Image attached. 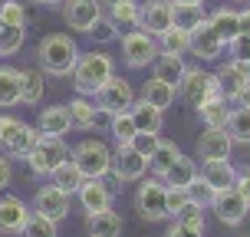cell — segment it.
Here are the masks:
<instances>
[{"label": "cell", "instance_id": "obj_20", "mask_svg": "<svg viewBox=\"0 0 250 237\" xmlns=\"http://www.w3.org/2000/svg\"><path fill=\"white\" fill-rule=\"evenodd\" d=\"M198 178H204L214 191H221V188H234V178H237V168L230 158H208V162L201 165Z\"/></svg>", "mask_w": 250, "mask_h": 237}, {"label": "cell", "instance_id": "obj_15", "mask_svg": "<svg viewBox=\"0 0 250 237\" xmlns=\"http://www.w3.org/2000/svg\"><path fill=\"white\" fill-rule=\"evenodd\" d=\"M62 17H66V26H73L76 33H89V26L102 17V3L99 0H66Z\"/></svg>", "mask_w": 250, "mask_h": 237}, {"label": "cell", "instance_id": "obj_12", "mask_svg": "<svg viewBox=\"0 0 250 237\" xmlns=\"http://www.w3.org/2000/svg\"><path fill=\"white\" fill-rule=\"evenodd\" d=\"M188 37H191V46H188L191 56H198V60H204V63H214V60L224 56V40L214 33V26L208 23V17L191 26Z\"/></svg>", "mask_w": 250, "mask_h": 237}, {"label": "cell", "instance_id": "obj_14", "mask_svg": "<svg viewBox=\"0 0 250 237\" xmlns=\"http://www.w3.org/2000/svg\"><path fill=\"white\" fill-rule=\"evenodd\" d=\"M76 198L83 204V211L86 214H96V211H105V208H112L115 201V188L105 181V178H86L79 191H76Z\"/></svg>", "mask_w": 250, "mask_h": 237}, {"label": "cell", "instance_id": "obj_7", "mask_svg": "<svg viewBox=\"0 0 250 237\" xmlns=\"http://www.w3.org/2000/svg\"><path fill=\"white\" fill-rule=\"evenodd\" d=\"M135 214L148 224L168 221V208H165V181L158 175L142 178V185L135 191Z\"/></svg>", "mask_w": 250, "mask_h": 237}, {"label": "cell", "instance_id": "obj_47", "mask_svg": "<svg viewBox=\"0 0 250 237\" xmlns=\"http://www.w3.org/2000/svg\"><path fill=\"white\" fill-rule=\"evenodd\" d=\"M227 53H230V60H240V63H250V37L237 33V37L227 43Z\"/></svg>", "mask_w": 250, "mask_h": 237}, {"label": "cell", "instance_id": "obj_34", "mask_svg": "<svg viewBox=\"0 0 250 237\" xmlns=\"http://www.w3.org/2000/svg\"><path fill=\"white\" fill-rule=\"evenodd\" d=\"M198 115H201V122H204V129H227L230 102H227V99L204 102V106H198Z\"/></svg>", "mask_w": 250, "mask_h": 237}, {"label": "cell", "instance_id": "obj_24", "mask_svg": "<svg viewBox=\"0 0 250 237\" xmlns=\"http://www.w3.org/2000/svg\"><path fill=\"white\" fill-rule=\"evenodd\" d=\"M20 83H23V69L0 66V109L20 106Z\"/></svg>", "mask_w": 250, "mask_h": 237}, {"label": "cell", "instance_id": "obj_28", "mask_svg": "<svg viewBox=\"0 0 250 237\" xmlns=\"http://www.w3.org/2000/svg\"><path fill=\"white\" fill-rule=\"evenodd\" d=\"M155 69H151V76H158V79H165V83H171V86H178L181 83V76H185V56H178V53H158V60L151 63Z\"/></svg>", "mask_w": 250, "mask_h": 237}, {"label": "cell", "instance_id": "obj_41", "mask_svg": "<svg viewBox=\"0 0 250 237\" xmlns=\"http://www.w3.org/2000/svg\"><path fill=\"white\" fill-rule=\"evenodd\" d=\"M175 221H178V224H185V227H191V231H201V234H204V208L194 204V201H188L185 208L175 214Z\"/></svg>", "mask_w": 250, "mask_h": 237}, {"label": "cell", "instance_id": "obj_31", "mask_svg": "<svg viewBox=\"0 0 250 237\" xmlns=\"http://www.w3.org/2000/svg\"><path fill=\"white\" fill-rule=\"evenodd\" d=\"M46 92V83H43V69L33 66V69H23V83H20V102L23 106H40Z\"/></svg>", "mask_w": 250, "mask_h": 237}, {"label": "cell", "instance_id": "obj_51", "mask_svg": "<svg viewBox=\"0 0 250 237\" xmlns=\"http://www.w3.org/2000/svg\"><path fill=\"white\" fill-rule=\"evenodd\" d=\"M237 33L250 37V7L247 10H237Z\"/></svg>", "mask_w": 250, "mask_h": 237}, {"label": "cell", "instance_id": "obj_6", "mask_svg": "<svg viewBox=\"0 0 250 237\" xmlns=\"http://www.w3.org/2000/svg\"><path fill=\"white\" fill-rule=\"evenodd\" d=\"M122 63L128 66V69H145V66H151V63L158 60V53H162V46H158V37H151V33H145V30H128V33H122Z\"/></svg>", "mask_w": 250, "mask_h": 237}, {"label": "cell", "instance_id": "obj_35", "mask_svg": "<svg viewBox=\"0 0 250 237\" xmlns=\"http://www.w3.org/2000/svg\"><path fill=\"white\" fill-rule=\"evenodd\" d=\"M227 135L234 138V145H250V109L237 106L227 115Z\"/></svg>", "mask_w": 250, "mask_h": 237}, {"label": "cell", "instance_id": "obj_27", "mask_svg": "<svg viewBox=\"0 0 250 237\" xmlns=\"http://www.w3.org/2000/svg\"><path fill=\"white\" fill-rule=\"evenodd\" d=\"M194 178H198V165H194V158L178 155L175 162H171V168L162 175V181H165L168 188H188Z\"/></svg>", "mask_w": 250, "mask_h": 237}, {"label": "cell", "instance_id": "obj_54", "mask_svg": "<svg viewBox=\"0 0 250 237\" xmlns=\"http://www.w3.org/2000/svg\"><path fill=\"white\" fill-rule=\"evenodd\" d=\"M37 3H46L50 7V3H62V0H37Z\"/></svg>", "mask_w": 250, "mask_h": 237}, {"label": "cell", "instance_id": "obj_38", "mask_svg": "<svg viewBox=\"0 0 250 237\" xmlns=\"http://www.w3.org/2000/svg\"><path fill=\"white\" fill-rule=\"evenodd\" d=\"M198 20H204V7H194V3H171V26L191 30Z\"/></svg>", "mask_w": 250, "mask_h": 237}, {"label": "cell", "instance_id": "obj_1", "mask_svg": "<svg viewBox=\"0 0 250 237\" xmlns=\"http://www.w3.org/2000/svg\"><path fill=\"white\" fill-rule=\"evenodd\" d=\"M37 56H40V69H43V73L69 76L76 60H79V46H76V40L66 37V33H50V37L40 40Z\"/></svg>", "mask_w": 250, "mask_h": 237}, {"label": "cell", "instance_id": "obj_55", "mask_svg": "<svg viewBox=\"0 0 250 237\" xmlns=\"http://www.w3.org/2000/svg\"><path fill=\"white\" fill-rule=\"evenodd\" d=\"M99 3H115V0H99Z\"/></svg>", "mask_w": 250, "mask_h": 237}, {"label": "cell", "instance_id": "obj_21", "mask_svg": "<svg viewBox=\"0 0 250 237\" xmlns=\"http://www.w3.org/2000/svg\"><path fill=\"white\" fill-rule=\"evenodd\" d=\"M69 129H73V122H69V109H66V106H46V109L40 112V122H37L40 135L62 138Z\"/></svg>", "mask_w": 250, "mask_h": 237}, {"label": "cell", "instance_id": "obj_39", "mask_svg": "<svg viewBox=\"0 0 250 237\" xmlns=\"http://www.w3.org/2000/svg\"><path fill=\"white\" fill-rule=\"evenodd\" d=\"M135 132H138V129H135V122H132V115H128V112H112V122H109V135L115 138V145H128Z\"/></svg>", "mask_w": 250, "mask_h": 237}, {"label": "cell", "instance_id": "obj_18", "mask_svg": "<svg viewBox=\"0 0 250 237\" xmlns=\"http://www.w3.org/2000/svg\"><path fill=\"white\" fill-rule=\"evenodd\" d=\"M168 26H171V0H148L142 7V17H138V30H145L151 37H162Z\"/></svg>", "mask_w": 250, "mask_h": 237}, {"label": "cell", "instance_id": "obj_11", "mask_svg": "<svg viewBox=\"0 0 250 237\" xmlns=\"http://www.w3.org/2000/svg\"><path fill=\"white\" fill-rule=\"evenodd\" d=\"M148 172V158L135 151L132 145H115L112 149V165H109V175L115 181H142Z\"/></svg>", "mask_w": 250, "mask_h": 237}, {"label": "cell", "instance_id": "obj_48", "mask_svg": "<svg viewBox=\"0 0 250 237\" xmlns=\"http://www.w3.org/2000/svg\"><path fill=\"white\" fill-rule=\"evenodd\" d=\"M234 188H237L240 194L250 201V168H240V172H237V178H234Z\"/></svg>", "mask_w": 250, "mask_h": 237}, {"label": "cell", "instance_id": "obj_40", "mask_svg": "<svg viewBox=\"0 0 250 237\" xmlns=\"http://www.w3.org/2000/svg\"><path fill=\"white\" fill-rule=\"evenodd\" d=\"M20 237H60V234H56V221H50V217H43V214H37V211H30Z\"/></svg>", "mask_w": 250, "mask_h": 237}, {"label": "cell", "instance_id": "obj_37", "mask_svg": "<svg viewBox=\"0 0 250 237\" xmlns=\"http://www.w3.org/2000/svg\"><path fill=\"white\" fill-rule=\"evenodd\" d=\"M158 46H162V53H178V56H185L188 46H191V37H188V30H181V26H168L162 37H158Z\"/></svg>", "mask_w": 250, "mask_h": 237}, {"label": "cell", "instance_id": "obj_50", "mask_svg": "<svg viewBox=\"0 0 250 237\" xmlns=\"http://www.w3.org/2000/svg\"><path fill=\"white\" fill-rule=\"evenodd\" d=\"M165 237H204V234H201V231H191V227H185V224H178V221H175V224L168 227V234H165Z\"/></svg>", "mask_w": 250, "mask_h": 237}, {"label": "cell", "instance_id": "obj_13", "mask_svg": "<svg viewBox=\"0 0 250 237\" xmlns=\"http://www.w3.org/2000/svg\"><path fill=\"white\" fill-rule=\"evenodd\" d=\"M30 211L43 214V217H50V221H66L69 217V194L66 191H60L56 185H43L33 194V204H30Z\"/></svg>", "mask_w": 250, "mask_h": 237}, {"label": "cell", "instance_id": "obj_43", "mask_svg": "<svg viewBox=\"0 0 250 237\" xmlns=\"http://www.w3.org/2000/svg\"><path fill=\"white\" fill-rule=\"evenodd\" d=\"M0 23L10 26H26V10L17 0H0Z\"/></svg>", "mask_w": 250, "mask_h": 237}, {"label": "cell", "instance_id": "obj_10", "mask_svg": "<svg viewBox=\"0 0 250 237\" xmlns=\"http://www.w3.org/2000/svg\"><path fill=\"white\" fill-rule=\"evenodd\" d=\"M92 99H96V106L105 109V112H128L132 102H135V89L128 86V79H122V76L112 73L99 89H96Z\"/></svg>", "mask_w": 250, "mask_h": 237}, {"label": "cell", "instance_id": "obj_44", "mask_svg": "<svg viewBox=\"0 0 250 237\" xmlns=\"http://www.w3.org/2000/svg\"><path fill=\"white\" fill-rule=\"evenodd\" d=\"M188 198L194 201V204H201L204 211L211 208V201H214V188L204 181V178H194L191 185H188Z\"/></svg>", "mask_w": 250, "mask_h": 237}, {"label": "cell", "instance_id": "obj_25", "mask_svg": "<svg viewBox=\"0 0 250 237\" xmlns=\"http://www.w3.org/2000/svg\"><path fill=\"white\" fill-rule=\"evenodd\" d=\"M175 96H178V86L165 83V79H158V76H151L148 83L142 86V99L151 102V106H155V109H162V112L175 102Z\"/></svg>", "mask_w": 250, "mask_h": 237}, {"label": "cell", "instance_id": "obj_16", "mask_svg": "<svg viewBox=\"0 0 250 237\" xmlns=\"http://www.w3.org/2000/svg\"><path fill=\"white\" fill-rule=\"evenodd\" d=\"M30 217V204L17 194H0V234H20Z\"/></svg>", "mask_w": 250, "mask_h": 237}, {"label": "cell", "instance_id": "obj_49", "mask_svg": "<svg viewBox=\"0 0 250 237\" xmlns=\"http://www.w3.org/2000/svg\"><path fill=\"white\" fill-rule=\"evenodd\" d=\"M10 178H13V165H10V158H7V155H0V191H7Z\"/></svg>", "mask_w": 250, "mask_h": 237}, {"label": "cell", "instance_id": "obj_29", "mask_svg": "<svg viewBox=\"0 0 250 237\" xmlns=\"http://www.w3.org/2000/svg\"><path fill=\"white\" fill-rule=\"evenodd\" d=\"M66 109H69V122H73V129H83V132L92 129L96 112H99V106L89 99V96H76V99H69V102H66Z\"/></svg>", "mask_w": 250, "mask_h": 237}, {"label": "cell", "instance_id": "obj_26", "mask_svg": "<svg viewBox=\"0 0 250 237\" xmlns=\"http://www.w3.org/2000/svg\"><path fill=\"white\" fill-rule=\"evenodd\" d=\"M83 181H86V175L76 168L73 158H66L62 165H56V168H53V175H50V185H56L60 191H66L69 198L79 191V185H83Z\"/></svg>", "mask_w": 250, "mask_h": 237}, {"label": "cell", "instance_id": "obj_33", "mask_svg": "<svg viewBox=\"0 0 250 237\" xmlns=\"http://www.w3.org/2000/svg\"><path fill=\"white\" fill-rule=\"evenodd\" d=\"M178 155H181V149H178L175 142H165V138H158V145H155V151H151V158H148V172L162 178L165 172L171 168V162H175Z\"/></svg>", "mask_w": 250, "mask_h": 237}, {"label": "cell", "instance_id": "obj_4", "mask_svg": "<svg viewBox=\"0 0 250 237\" xmlns=\"http://www.w3.org/2000/svg\"><path fill=\"white\" fill-rule=\"evenodd\" d=\"M69 158L76 162V168L86 178H105L109 165H112V149L102 138H83L79 145L69 149Z\"/></svg>", "mask_w": 250, "mask_h": 237}, {"label": "cell", "instance_id": "obj_2", "mask_svg": "<svg viewBox=\"0 0 250 237\" xmlns=\"http://www.w3.org/2000/svg\"><path fill=\"white\" fill-rule=\"evenodd\" d=\"M115 73V63L109 53H79V60L73 66V86H76V96H96V89Z\"/></svg>", "mask_w": 250, "mask_h": 237}, {"label": "cell", "instance_id": "obj_17", "mask_svg": "<svg viewBox=\"0 0 250 237\" xmlns=\"http://www.w3.org/2000/svg\"><path fill=\"white\" fill-rule=\"evenodd\" d=\"M217 83H221V92H224L227 102H234L240 89L250 83V63H240V60H227L221 69H217Z\"/></svg>", "mask_w": 250, "mask_h": 237}, {"label": "cell", "instance_id": "obj_45", "mask_svg": "<svg viewBox=\"0 0 250 237\" xmlns=\"http://www.w3.org/2000/svg\"><path fill=\"white\" fill-rule=\"evenodd\" d=\"M188 201H191L188 198V188H168L165 185V208H168V217H175Z\"/></svg>", "mask_w": 250, "mask_h": 237}, {"label": "cell", "instance_id": "obj_32", "mask_svg": "<svg viewBox=\"0 0 250 237\" xmlns=\"http://www.w3.org/2000/svg\"><path fill=\"white\" fill-rule=\"evenodd\" d=\"M208 23L214 26L217 37L224 40V46L237 37V10H230V7H217V10H211L208 13Z\"/></svg>", "mask_w": 250, "mask_h": 237}, {"label": "cell", "instance_id": "obj_52", "mask_svg": "<svg viewBox=\"0 0 250 237\" xmlns=\"http://www.w3.org/2000/svg\"><path fill=\"white\" fill-rule=\"evenodd\" d=\"M234 102H237V106H244V109H250V83L240 89L237 96H234Z\"/></svg>", "mask_w": 250, "mask_h": 237}, {"label": "cell", "instance_id": "obj_5", "mask_svg": "<svg viewBox=\"0 0 250 237\" xmlns=\"http://www.w3.org/2000/svg\"><path fill=\"white\" fill-rule=\"evenodd\" d=\"M178 92H181V99L188 106H204V102H214V99H224V92H221V83H217V76L208 73V69H185L181 76V83H178Z\"/></svg>", "mask_w": 250, "mask_h": 237}, {"label": "cell", "instance_id": "obj_3", "mask_svg": "<svg viewBox=\"0 0 250 237\" xmlns=\"http://www.w3.org/2000/svg\"><path fill=\"white\" fill-rule=\"evenodd\" d=\"M40 142L37 125L23 122V119H13V115H0V149L7 158H26L33 145Z\"/></svg>", "mask_w": 250, "mask_h": 237}, {"label": "cell", "instance_id": "obj_36", "mask_svg": "<svg viewBox=\"0 0 250 237\" xmlns=\"http://www.w3.org/2000/svg\"><path fill=\"white\" fill-rule=\"evenodd\" d=\"M26 43V26H10V23H0V56H13L20 53Z\"/></svg>", "mask_w": 250, "mask_h": 237}, {"label": "cell", "instance_id": "obj_19", "mask_svg": "<svg viewBox=\"0 0 250 237\" xmlns=\"http://www.w3.org/2000/svg\"><path fill=\"white\" fill-rule=\"evenodd\" d=\"M234 151V138L227 135V129H204L198 138V155L208 162V158H230Z\"/></svg>", "mask_w": 250, "mask_h": 237}, {"label": "cell", "instance_id": "obj_9", "mask_svg": "<svg viewBox=\"0 0 250 237\" xmlns=\"http://www.w3.org/2000/svg\"><path fill=\"white\" fill-rule=\"evenodd\" d=\"M211 211L217 214V221H221V224L240 227L244 221H247V214H250V201L240 194L237 188H221V191H214Z\"/></svg>", "mask_w": 250, "mask_h": 237}, {"label": "cell", "instance_id": "obj_53", "mask_svg": "<svg viewBox=\"0 0 250 237\" xmlns=\"http://www.w3.org/2000/svg\"><path fill=\"white\" fill-rule=\"evenodd\" d=\"M171 3H194V7H204V0H171Z\"/></svg>", "mask_w": 250, "mask_h": 237}, {"label": "cell", "instance_id": "obj_22", "mask_svg": "<svg viewBox=\"0 0 250 237\" xmlns=\"http://www.w3.org/2000/svg\"><path fill=\"white\" fill-rule=\"evenodd\" d=\"M86 227H89V237H122V214L105 208V211H96V214H86Z\"/></svg>", "mask_w": 250, "mask_h": 237}, {"label": "cell", "instance_id": "obj_8", "mask_svg": "<svg viewBox=\"0 0 250 237\" xmlns=\"http://www.w3.org/2000/svg\"><path fill=\"white\" fill-rule=\"evenodd\" d=\"M69 158V145L62 138H50V135H40V142L33 145V151L26 155V165L37 178H50L53 168L62 165Z\"/></svg>", "mask_w": 250, "mask_h": 237}, {"label": "cell", "instance_id": "obj_42", "mask_svg": "<svg viewBox=\"0 0 250 237\" xmlns=\"http://www.w3.org/2000/svg\"><path fill=\"white\" fill-rule=\"evenodd\" d=\"M89 37H92V43H112V40H119V26L102 13L99 20L89 26Z\"/></svg>", "mask_w": 250, "mask_h": 237}, {"label": "cell", "instance_id": "obj_23", "mask_svg": "<svg viewBox=\"0 0 250 237\" xmlns=\"http://www.w3.org/2000/svg\"><path fill=\"white\" fill-rule=\"evenodd\" d=\"M128 115H132V122H135L138 132H162L165 112H162V109H155L151 102L135 99V102H132V109H128Z\"/></svg>", "mask_w": 250, "mask_h": 237}, {"label": "cell", "instance_id": "obj_30", "mask_svg": "<svg viewBox=\"0 0 250 237\" xmlns=\"http://www.w3.org/2000/svg\"><path fill=\"white\" fill-rule=\"evenodd\" d=\"M119 30H138V17H142V7L138 0H115L109 3V13H105Z\"/></svg>", "mask_w": 250, "mask_h": 237}, {"label": "cell", "instance_id": "obj_46", "mask_svg": "<svg viewBox=\"0 0 250 237\" xmlns=\"http://www.w3.org/2000/svg\"><path fill=\"white\" fill-rule=\"evenodd\" d=\"M128 145H132L135 151H142L145 158H151V151H155V145H158V132H135Z\"/></svg>", "mask_w": 250, "mask_h": 237}]
</instances>
